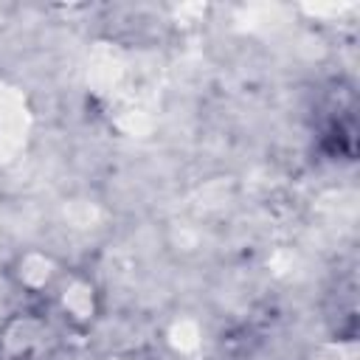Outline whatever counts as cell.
I'll return each mask as SVG.
<instances>
[{"instance_id": "obj_1", "label": "cell", "mask_w": 360, "mask_h": 360, "mask_svg": "<svg viewBox=\"0 0 360 360\" xmlns=\"http://www.w3.org/2000/svg\"><path fill=\"white\" fill-rule=\"evenodd\" d=\"M56 349V332L42 315H14L0 332V354L6 360H48Z\"/></svg>"}]
</instances>
